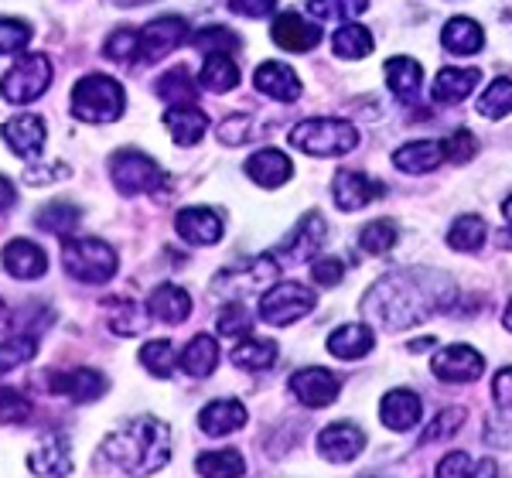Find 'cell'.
<instances>
[{"label": "cell", "mask_w": 512, "mask_h": 478, "mask_svg": "<svg viewBox=\"0 0 512 478\" xmlns=\"http://www.w3.org/2000/svg\"><path fill=\"white\" fill-rule=\"evenodd\" d=\"M431 373L444 383H475L485 373V359L472 345H448L431 359Z\"/></svg>", "instance_id": "cell-11"}, {"label": "cell", "mask_w": 512, "mask_h": 478, "mask_svg": "<svg viewBox=\"0 0 512 478\" xmlns=\"http://www.w3.org/2000/svg\"><path fill=\"white\" fill-rule=\"evenodd\" d=\"M52 82V62L45 55H21L18 62L7 69L4 82H0V96L14 106L35 103Z\"/></svg>", "instance_id": "cell-7"}, {"label": "cell", "mask_w": 512, "mask_h": 478, "mask_svg": "<svg viewBox=\"0 0 512 478\" xmlns=\"http://www.w3.org/2000/svg\"><path fill=\"white\" fill-rule=\"evenodd\" d=\"M383 195V185L373 181L362 171H352V168H342L335 175V205L342 212H359L366 209L369 202H376Z\"/></svg>", "instance_id": "cell-17"}, {"label": "cell", "mask_w": 512, "mask_h": 478, "mask_svg": "<svg viewBox=\"0 0 512 478\" xmlns=\"http://www.w3.org/2000/svg\"><path fill=\"white\" fill-rule=\"evenodd\" d=\"M198 86L209 89V93H229V89L239 86V65L219 52L205 55L202 72H198Z\"/></svg>", "instance_id": "cell-33"}, {"label": "cell", "mask_w": 512, "mask_h": 478, "mask_svg": "<svg viewBox=\"0 0 512 478\" xmlns=\"http://www.w3.org/2000/svg\"><path fill=\"white\" fill-rule=\"evenodd\" d=\"M386 86L400 103H414L420 96V86H424V69L420 62L407 59V55H396V59L386 62Z\"/></svg>", "instance_id": "cell-29"}, {"label": "cell", "mask_w": 512, "mask_h": 478, "mask_svg": "<svg viewBox=\"0 0 512 478\" xmlns=\"http://www.w3.org/2000/svg\"><path fill=\"white\" fill-rule=\"evenodd\" d=\"M291 147L311 158H342L359 147V130L349 120L315 117L304 120L291 130Z\"/></svg>", "instance_id": "cell-3"}, {"label": "cell", "mask_w": 512, "mask_h": 478, "mask_svg": "<svg viewBox=\"0 0 512 478\" xmlns=\"http://www.w3.org/2000/svg\"><path fill=\"white\" fill-rule=\"evenodd\" d=\"M31 45V28L21 18H0V55H18Z\"/></svg>", "instance_id": "cell-47"}, {"label": "cell", "mask_w": 512, "mask_h": 478, "mask_svg": "<svg viewBox=\"0 0 512 478\" xmlns=\"http://www.w3.org/2000/svg\"><path fill=\"white\" fill-rule=\"evenodd\" d=\"M373 345H376L373 328L359 325V321H355V325L335 328V332L328 335V352H332L335 359H345V362L369 356V352H373Z\"/></svg>", "instance_id": "cell-30"}, {"label": "cell", "mask_w": 512, "mask_h": 478, "mask_svg": "<svg viewBox=\"0 0 512 478\" xmlns=\"http://www.w3.org/2000/svg\"><path fill=\"white\" fill-rule=\"evenodd\" d=\"M437 478H499V465L495 461H472L465 451H451L437 465Z\"/></svg>", "instance_id": "cell-35"}, {"label": "cell", "mask_w": 512, "mask_h": 478, "mask_svg": "<svg viewBox=\"0 0 512 478\" xmlns=\"http://www.w3.org/2000/svg\"><path fill=\"white\" fill-rule=\"evenodd\" d=\"M253 137V117L250 113H233V117H226L219 123V140L229 147L236 144H246V140Z\"/></svg>", "instance_id": "cell-51"}, {"label": "cell", "mask_w": 512, "mask_h": 478, "mask_svg": "<svg viewBox=\"0 0 512 478\" xmlns=\"http://www.w3.org/2000/svg\"><path fill=\"white\" fill-rule=\"evenodd\" d=\"M441 45L448 48L451 55H461V59H465V55L482 52L485 31H482V24L472 18H451L441 31Z\"/></svg>", "instance_id": "cell-31"}, {"label": "cell", "mask_w": 512, "mask_h": 478, "mask_svg": "<svg viewBox=\"0 0 512 478\" xmlns=\"http://www.w3.org/2000/svg\"><path fill=\"white\" fill-rule=\"evenodd\" d=\"M311 277H315L318 287H335V284H342V277H345V263L338 257H321L315 260V267H311Z\"/></svg>", "instance_id": "cell-55"}, {"label": "cell", "mask_w": 512, "mask_h": 478, "mask_svg": "<svg viewBox=\"0 0 512 478\" xmlns=\"http://www.w3.org/2000/svg\"><path fill=\"white\" fill-rule=\"evenodd\" d=\"M280 349L277 342L270 339H243L233 349V362L239 369H246V373H263V369H270L277 362Z\"/></svg>", "instance_id": "cell-36"}, {"label": "cell", "mask_w": 512, "mask_h": 478, "mask_svg": "<svg viewBox=\"0 0 512 478\" xmlns=\"http://www.w3.org/2000/svg\"><path fill=\"white\" fill-rule=\"evenodd\" d=\"M325 236H328V222L321 212H308L301 222L294 226V233L284 239L277 253V263H304V260H315L318 250L325 246Z\"/></svg>", "instance_id": "cell-10"}, {"label": "cell", "mask_w": 512, "mask_h": 478, "mask_svg": "<svg viewBox=\"0 0 512 478\" xmlns=\"http://www.w3.org/2000/svg\"><path fill=\"white\" fill-rule=\"evenodd\" d=\"M4 270L18 280H38V277H45L48 257L31 239H11V243L4 246Z\"/></svg>", "instance_id": "cell-22"}, {"label": "cell", "mask_w": 512, "mask_h": 478, "mask_svg": "<svg viewBox=\"0 0 512 478\" xmlns=\"http://www.w3.org/2000/svg\"><path fill=\"white\" fill-rule=\"evenodd\" d=\"M188 38L192 35H188V24L181 18L151 21L144 31H137V62H158L185 45Z\"/></svg>", "instance_id": "cell-9"}, {"label": "cell", "mask_w": 512, "mask_h": 478, "mask_svg": "<svg viewBox=\"0 0 512 478\" xmlns=\"http://www.w3.org/2000/svg\"><path fill=\"white\" fill-rule=\"evenodd\" d=\"M7 321H11V311H7V304H4V301H0V328H4V325H7Z\"/></svg>", "instance_id": "cell-61"}, {"label": "cell", "mask_w": 512, "mask_h": 478, "mask_svg": "<svg viewBox=\"0 0 512 478\" xmlns=\"http://www.w3.org/2000/svg\"><path fill=\"white\" fill-rule=\"evenodd\" d=\"M178 366L195 379L212 376L219 366V342L212 339V335H195V339L185 345V352L178 356Z\"/></svg>", "instance_id": "cell-32"}, {"label": "cell", "mask_w": 512, "mask_h": 478, "mask_svg": "<svg viewBox=\"0 0 512 478\" xmlns=\"http://www.w3.org/2000/svg\"><path fill=\"white\" fill-rule=\"evenodd\" d=\"M229 11L239 18H270L277 11V0H229Z\"/></svg>", "instance_id": "cell-56"}, {"label": "cell", "mask_w": 512, "mask_h": 478, "mask_svg": "<svg viewBox=\"0 0 512 478\" xmlns=\"http://www.w3.org/2000/svg\"><path fill=\"white\" fill-rule=\"evenodd\" d=\"M465 424V410L461 407H451L444 410V414H437V420L424 431V441H441V438H451L458 427Z\"/></svg>", "instance_id": "cell-53"}, {"label": "cell", "mask_w": 512, "mask_h": 478, "mask_svg": "<svg viewBox=\"0 0 512 478\" xmlns=\"http://www.w3.org/2000/svg\"><path fill=\"white\" fill-rule=\"evenodd\" d=\"M338 390H342V386H338V379L328 373V369H321V366L297 369V373L291 376V393L311 410H321V407H328V403H335Z\"/></svg>", "instance_id": "cell-14"}, {"label": "cell", "mask_w": 512, "mask_h": 478, "mask_svg": "<svg viewBox=\"0 0 512 478\" xmlns=\"http://www.w3.org/2000/svg\"><path fill=\"white\" fill-rule=\"evenodd\" d=\"M246 407L239 400H212L209 407L198 414V427H202V434H209V438H226V434L239 431V427L246 424Z\"/></svg>", "instance_id": "cell-25"}, {"label": "cell", "mask_w": 512, "mask_h": 478, "mask_svg": "<svg viewBox=\"0 0 512 478\" xmlns=\"http://www.w3.org/2000/svg\"><path fill=\"white\" fill-rule=\"evenodd\" d=\"M222 219L216 209H205V205H188L175 216V233L192 246H216L222 239Z\"/></svg>", "instance_id": "cell-12"}, {"label": "cell", "mask_w": 512, "mask_h": 478, "mask_svg": "<svg viewBox=\"0 0 512 478\" xmlns=\"http://www.w3.org/2000/svg\"><path fill=\"white\" fill-rule=\"evenodd\" d=\"M502 216H506V229L499 233V243L512 250V195H506V202H502Z\"/></svg>", "instance_id": "cell-59"}, {"label": "cell", "mask_w": 512, "mask_h": 478, "mask_svg": "<svg viewBox=\"0 0 512 478\" xmlns=\"http://www.w3.org/2000/svg\"><path fill=\"white\" fill-rule=\"evenodd\" d=\"M48 390L52 393H62V397L76 400V403H93L103 397L106 390H110V383H106L103 373H96V369H69V373H48Z\"/></svg>", "instance_id": "cell-16"}, {"label": "cell", "mask_w": 512, "mask_h": 478, "mask_svg": "<svg viewBox=\"0 0 512 478\" xmlns=\"http://www.w3.org/2000/svg\"><path fill=\"white\" fill-rule=\"evenodd\" d=\"M253 325V315L243 301H229L226 311L219 315V335H243Z\"/></svg>", "instance_id": "cell-52"}, {"label": "cell", "mask_w": 512, "mask_h": 478, "mask_svg": "<svg viewBox=\"0 0 512 478\" xmlns=\"http://www.w3.org/2000/svg\"><path fill=\"white\" fill-rule=\"evenodd\" d=\"M0 137H4V144L11 147L18 158L35 161L41 154V147H45V120L35 117V113H18V117H11L0 127Z\"/></svg>", "instance_id": "cell-13"}, {"label": "cell", "mask_w": 512, "mask_h": 478, "mask_svg": "<svg viewBox=\"0 0 512 478\" xmlns=\"http://www.w3.org/2000/svg\"><path fill=\"white\" fill-rule=\"evenodd\" d=\"M62 267L79 284H106L117 274V250L103 239L82 236V239H62Z\"/></svg>", "instance_id": "cell-4"}, {"label": "cell", "mask_w": 512, "mask_h": 478, "mask_svg": "<svg viewBox=\"0 0 512 478\" xmlns=\"http://www.w3.org/2000/svg\"><path fill=\"white\" fill-rule=\"evenodd\" d=\"M69 175V168H62V164H52V168H45V164H35V168L24 171V181H31V185H41V181L48 178H65Z\"/></svg>", "instance_id": "cell-58"}, {"label": "cell", "mask_w": 512, "mask_h": 478, "mask_svg": "<svg viewBox=\"0 0 512 478\" xmlns=\"http://www.w3.org/2000/svg\"><path fill=\"white\" fill-rule=\"evenodd\" d=\"M147 315H154L164 325H181L192 315V298H188L185 287L178 284H161L154 287V294L147 298Z\"/></svg>", "instance_id": "cell-26"}, {"label": "cell", "mask_w": 512, "mask_h": 478, "mask_svg": "<svg viewBox=\"0 0 512 478\" xmlns=\"http://www.w3.org/2000/svg\"><path fill=\"white\" fill-rule=\"evenodd\" d=\"M140 362H144V369L151 376H171L178 369V352H175V345L171 342H164V339H154V342H147L144 349H140Z\"/></svg>", "instance_id": "cell-43"}, {"label": "cell", "mask_w": 512, "mask_h": 478, "mask_svg": "<svg viewBox=\"0 0 512 478\" xmlns=\"http://www.w3.org/2000/svg\"><path fill=\"white\" fill-rule=\"evenodd\" d=\"M492 397H495V403H499V407L512 410V366L509 369H499V373H495Z\"/></svg>", "instance_id": "cell-57"}, {"label": "cell", "mask_w": 512, "mask_h": 478, "mask_svg": "<svg viewBox=\"0 0 512 478\" xmlns=\"http://www.w3.org/2000/svg\"><path fill=\"white\" fill-rule=\"evenodd\" d=\"M478 113L485 120H499L512 113V79H495L478 100Z\"/></svg>", "instance_id": "cell-45"}, {"label": "cell", "mask_w": 512, "mask_h": 478, "mask_svg": "<svg viewBox=\"0 0 512 478\" xmlns=\"http://www.w3.org/2000/svg\"><path fill=\"white\" fill-rule=\"evenodd\" d=\"M502 325H506L509 332H512V301L506 304V315H502Z\"/></svg>", "instance_id": "cell-62"}, {"label": "cell", "mask_w": 512, "mask_h": 478, "mask_svg": "<svg viewBox=\"0 0 512 478\" xmlns=\"http://www.w3.org/2000/svg\"><path fill=\"white\" fill-rule=\"evenodd\" d=\"M14 199H18V192H14V185H11V181H7L4 175H0V212L11 209Z\"/></svg>", "instance_id": "cell-60"}, {"label": "cell", "mask_w": 512, "mask_h": 478, "mask_svg": "<svg viewBox=\"0 0 512 478\" xmlns=\"http://www.w3.org/2000/svg\"><path fill=\"white\" fill-rule=\"evenodd\" d=\"M154 89H158V96L168 106H188V103L198 100V82L192 79V72H188L185 65H178V69L164 72Z\"/></svg>", "instance_id": "cell-34"}, {"label": "cell", "mask_w": 512, "mask_h": 478, "mask_svg": "<svg viewBox=\"0 0 512 478\" xmlns=\"http://www.w3.org/2000/svg\"><path fill=\"white\" fill-rule=\"evenodd\" d=\"M79 219H82V212L72 202H48L45 209L38 212V226L55 236H69L72 229L79 226Z\"/></svg>", "instance_id": "cell-41"}, {"label": "cell", "mask_w": 512, "mask_h": 478, "mask_svg": "<svg viewBox=\"0 0 512 478\" xmlns=\"http://www.w3.org/2000/svg\"><path fill=\"white\" fill-rule=\"evenodd\" d=\"M270 38H274L284 52H311V48L321 41V28H318V24H311V21H304L301 14L287 11V14H280V18L274 21Z\"/></svg>", "instance_id": "cell-20"}, {"label": "cell", "mask_w": 512, "mask_h": 478, "mask_svg": "<svg viewBox=\"0 0 512 478\" xmlns=\"http://www.w3.org/2000/svg\"><path fill=\"white\" fill-rule=\"evenodd\" d=\"M192 45L198 48V52H205V55H212V52L226 55V52H236L239 38L233 35V31H226V28H202L198 35H192Z\"/></svg>", "instance_id": "cell-48"}, {"label": "cell", "mask_w": 512, "mask_h": 478, "mask_svg": "<svg viewBox=\"0 0 512 478\" xmlns=\"http://www.w3.org/2000/svg\"><path fill=\"white\" fill-rule=\"evenodd\" d=\"M103 55H106V59H110V62H120V65L137 62V31H130V28H117L110 38H106Z\"/></svg>", "instance_id": "cell-49"}, {"label": "cell", "mask_w": 512, "mask_h": 478, "mask_svg": "<svg viewBox=\"0 0 512 478\" xmlns=\"http://www.w3.org/2000/svg\"><path fill=\"white\" fill-rule=\"evenodd\" d=\"M35 339L31 335H14V339L0 342V376L14 373L18 366H24L28 359H35Z\"/></svg>", "instance_id": "cell-46"}, {"label": "cell", "mask_w": 512, "mask_h": 478, "mask_svg": "<svg viewBox=\"0 0 512 478\" xmlns=\"http://www.w3.org/2000/svg\"><path fill=\"white\" fill-rule=\"evenodd\" d=\"M441 154H444V161H451V164H465L478 154V140L472 130H454L441 144Z\"/></svg>", "instance_id": "cell-50"}, {"label": "cell", "mask_w": 512, "mask_h": 478, "mask_svg": "<svg viewBox=\"0 0 512 478\" xmlns=\"http://www.w3.org/2000/svg\"><path fill=\"white\" fill-rule=\"evenodd\" d=\"M246 175L260 188H280L284 181H291L294 164L284 151H277V147H263V151H256L253 158L246 161Z\"/></svg>", "instance_id": "cell-23"}, {"label": "cell", "mask_w": 512, "mask_h": 478, "mask_svg": "<svg viewBox=\"0 0 512 478\" xmlns=\"http://www.w3.org/2000/svg\"><path fill=\"white\" fill-rule=\"evenodd\" d=\"M31 417V403L14 390H0V420L4 424H21Z\"/></svg>", "instance_id": "cell-54"}, {"label": "cell", "mask_w": 512, "mask_h": 478, "mask_svg": "<svg viewBox=\"0 0 512 478\" xmlns=\"http://www.w3.org/2000/svg\"><path fill=\"white\" fill-rule=\"evenodd\" d=\"M485 236H489V226L478 216H458L454 226L448 229V246L458 253H475V250H482Z\"/></svg>", "instance_id": "cell-40"}, {"label": "cell", "mask_w": 512, "mask_h": 478, "mask_svg": "<svg viewBox=\"0 0 512 478\" xmlns=\"http://www.w3.org/2000/svg\"><path fill=\"white\" fill-rule=\"evenodd\" d=\"M164 127L171 130L175 144L192 147V144H198V140L205 137V130H209V117H205V113L198 110L195 103H188V106H168V110H164Z\"/></svg>", "instance_id": "cell-28"}, {"label": "cell", "mask_w": 512, "mask_h": 478, "mask_svg": "<svg viewBox=\"0 0 512 478\" xmlns=\"http://www.w3.org/2000/svg\"><path fill=\"white\" fill-rule=\"evenodd\" d=\"M195 468L202 478H243V472H246L243 455L233 448L205 451V455L195 458Z\"/></svg>", "instance_id": "cell-37"}, {"label": "cell", "mask_w": 512, "mask_h": 478, "mask_svg": "<svg viewBox=\"0 0 512 478\" xmlns=\"http://www.w3.org/2000/svg\"><path fill=\"white\" fill-rule=\"evenodd\" d=\"M99 461H113L127 475H154L171 461V427L164 420L144 414L120 427L103 441Z\"/></svg>", "instance_id": "cell-2"}, {"label": "cell", "mask_w": 512, "mask_h": 478, "mask_svg": "<svg viewBox=\"0 0 512 478\" xmlns=\"http://www.w3.org/2000/svg\"><path fill=\"white\" fill-rule=\"evenodd\" d=\"M311 308H315V294L304 284H294V280H280L260 298V318L277 328L301 321Z\"/></svg>", "instance_id": "cell-8"}, {"label": "cell", "mask_w": 512, "mask_h": 478, "mask_svg": "<svg viewBox=\"0 0 512 478\" xmlns=\"http://www.w3.org/2000/svg\"><path fill=\"white\" fill-rule=\"evenodd\" d=\"M366 448V434L355 424H332L318 434V455L332 465H349Z\"/></svg>", "instance_id": "cell-15"}, {"label": "cell", "mask_w": 512, "mask_h": 478, "mask_svg": "<svg viewBox=\"0 0 512 478\" xmlns=\"http://www.w3.org/2000/svg\"><path fill=\"white\" fill-rule=\"evenodd\" d=\"M106 311H110V328L117 335H140L147 325V311L130 298H106Z\"/></svg>", "instance_id": "cell-39"}, {"label": "cell", "mask_w": 512, "mask_h": 478, "mask_svg": "<svg viewBox=\"0 0 512 478\" xmlns=\"http://www.w3.org/2000/svg\"><path fill=\"white\" fill-rule=\"evenodd\" d=\"M253 86L277 103H294V100H301V93H304L297 72L284 62H263L260 69L253 72Z\"/></svg>", "instance_id": "cell-18"}, {"label": "cell", "mask_w": 512, "mask_h": 478, "mask_svg": "<svg viewBox=\"0 0 512 478\" xmlns=\"http://www.w3.org/2000/svg\"><path fill=\"white\" fill-rule=\"evenodd\" d=\"M332 52L338 55V59H345V62L366 59V55L373 52V35H369V28H362V24L349 21L345 28L335 31Z\"/></svg>", "instance_id": "cell-38"}, {"label": "cell", "mask_w": 512, "mask_h": 478, "mask_svg": "<svg viewBox=\"0 0 512 478\" xmlns=\"http://www.w3.org/2000/svg\"><path fill=\"white\" fill-rule=\"evenodd\" d=\"M441 161H444V154L437 140H410V144L393 151V164L403 175H431Z\"/></svg>", "instance_id": "cell-27"}, {"label": "cell", "mask_w": 512, "mask_h": 478, "mask_svg": "<svg viewBox=\"0 0 512 478\" xmlns=\"http://www.w3.org/2000/svg\"><path fill=\"white\" fill-rule=\"evenodd\" d=\"M396 239H400V229H396V222H390V219H373L359 233V246L369 253V257H383V253H390L393 246H396Z\"/></svg>", "instance_id": "cell-42"}, {"label": "cell", "mask_w": 512, "mask_h": 478, "mask_svg": "<svg viewBox=\"0 0 512 478\" xmlns=\"http://www.w3.org/2000/svg\"><path fill=\"white\" fill-rule=\"evenodd\" d=\"M28 468L41 478H62L72 472V448L69 438L62 434H48L41 438V444L28 455Z\"/></svg>", "instance_id": "cell-19"}, {"label": "cell", "mask_w": 512, "mask_h": 478, "mask_svg": "<svg viewBox=\"0 0 512 478\" xmlns=\"http://www.w3.org/2000/svg\"><path fill=\"white\" fill-rule=\"evenodd\" d=\"M110 178L120 195H147V192H164V188H171V175H164L158 168V161L147 158L144 151H134V147L113 154Z\"/></svg>", "instance_id": "cell-6"}, {"label": "cell", "mask_w": 512, "mask_h": 478, "mask_svg": "<svg viewBox=\"0 0 512 478\" xmlns=\"http://www.w3.org/2000/svg\"><path fill=\"white\" fill-rule=\"evenodd\" d=\"M369 0H308V11L311 18L318 21H345L349 24L352 18L366 14Z\"/></svg>", "instance_id": "cell-44"}, {"label": "cell", "mask_w": 512, "mask_h": 478, "mask_svg": "<svg viewBox=\"0 0 512 478\" xmlns=\"http://www.w3.org/2000/svg\"><path fill=\"white\" fill-rule=\"evenodd\" d=\"M482 82V72L478 69H441L431 86V96L437 106H454L465 103L468 96L475 93V86Z\"/></svg>", "instance_id": "cell-24"}, {"label": "cell", "mask_w": 512, "mask_h": 478, "mask_svg": "<svg viewBox=\"0 0 512 478\" xmlns=\"http://www.w3.org/2000/svg\"><path fill=\"white\" fill-rule=\"evenodd\" d=\"M454 301V284L434 270H396L379 277L373 291L366 294L362 308L376 325L403 332L410 325H420L437 311H444Z\"/></svg>", "instance_id": "cell-1"}, {"label": "cell", "mask_w": 512, "mask_h": 478, "mask_svg": "<svg viewBox=\"0 0 512 478\" xmlns=\"http://www.w3.org/2000/svg\"><path fill=\"white\" fill-rule=\"evenodd\" d=\"M127 93L110 76H86L72 89V113L86 123H113L123 117Z\"/></svg>", "instance_id": "cell-5"}, {"label": "cell", "mask_w": 512, "mask_h": 478, "mask_svg": "<svg viewBox=\"0 0 512 478\" xmlns=\"http://www.w3.org/2000/svg\"><path fill=\"white\" fill-rule=\"evenodd\" d=\"M420 417H424V403L414 390H390L379 403V420L390 431H410V427L420 424Z\"/></svg>", "instance_id": "cell-21"}]
</instances>
